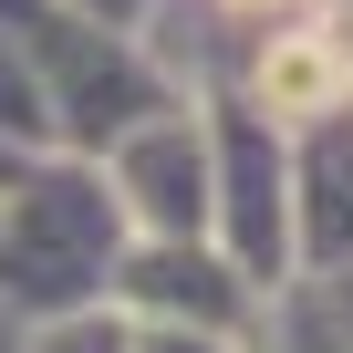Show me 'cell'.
<instances>
[{"instance_id": "6da1fadb", "label": "cell", "mask_w": 353, "mask_h": 353, "mask_svg": "<svg viewBox=\"0 0 353 353\" xmlns=\"http://www.w3.org/2000/svg\"><path fill=\"white\" fill-rule=\"evenodd\" d=\"M332 94H343V42L332 32H281L260 52V104L270 114H322Z\"/></svg>"}]
</instances>
